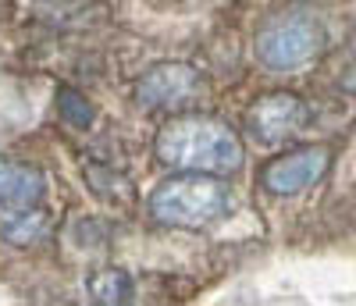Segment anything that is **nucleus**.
<instances>
[{"label": "nucleus", "instance_id": "423d86ee", "mask_svg": "<svg viewBox=\"0 0 356 306\" xmlns=\"http://www.w3.org/2000/svg\"><path fill=\"white\" fill-rule=\"evenodd\" d=\"M310 125V104L296 93H267L246 111V132L260 146H278Z\"/></svg>", "mask_w": 356, "mask_h": 306}, {"label": "nucleus", "instance_id": "7ed1b4c3", "mask_svg": "<svg viewBox=\"0 0 356 306\" xmlns=\"http://www.w3.org/2000/svg\"><path fill=\"white\" fill-rule=\"evenodd\" d=\"M328 33L310 8H282L271 11L253 40V54L267 72H303L324 54Z\"/></svg>", "mask_w": 356, "mask_h": 306}, {"label": "nucleus", "instance_id": "1a4fd4ad", "mask_svg": "<svg viewBox=\"0 0 356 306\" xmlns=\"http://www.w3.org/2000/svg\"><path fill=\"white\" fill-rule=\"evenodd\" d=\"M86 292L93 303H129L136 296V282L132 274L122 271V267H104V271H93L86 278Z\"/></svg>", "mask_w": 356, "mask_h": 306}, {"label": "nucleus", "instance_id": "f257e3e1", "mask_svg": "<svg viewBox=\"0 0 356 306\" xmlns=\"http://www.w3.org/2000/svg\"><path fill=\"white\" fill-rule=\"evenodd\" d=\"M154 153L171 171H200V175H235L246 164L239 132L207 114H182L164 121Z\"/></svg>", "mask_w": 356, "mask_h": 306}, {"label": "nucleus", "instance_id": "9b49d317", "mask_svg": "<svg viewBox=\"0 0 356 306\" xmlns=\"http://www.w3.org/2000/svg\"><path fill=\"white\" fill-rule=\"evenodd\" d=\"M0 4H8V0H0Z\"/></svg>", "mask_w": 356, "mask_h": 306}, {"label": "nucleus", "instance_id": "20e7f679", "mask_svg": "<svg viewBox=\"0 0 356 306\" xmlns=\"http://www.w3.org/2000/svg\"><path fill=\"white\" fill-rule=\"evenodd\" d=\"M332 168V150L328 146H300L271 157L260 168V186L271 196H300L314 189L317 182Z\"/></svg>", "mask_w": 356, "mask_h": 306}, {"label": "nucleus", "instance_id": "0eeeda50", "mask_svg": "<svg viewBox=\"0 0 356 306\" xmlns=\"http://www.w3.org/2000/svg\"><path fill=\"white\" fill-rule=\"evenodd\" d=\"M47 175L43 168L15 161V157H0V207H33L47 200Z\"/></svg>", "mask_w": 356, "mask_h": 306}, {"label": "nucleus", "instance_id": "f03ea898", "mask_svg": "<svg viewBox=\"0 0 356 306\" xmlns=\"http://www.w3.org/2000/svg\"><path fill=\"white\" fill-rule=\"evenodd\" d=\"M146 210H150L154 221H161L168 228L200 232V228H211L214 221L228 218L232 193L214 175L182 171V175L164 178L161 186L146 196Z\"/></svg>", "mask_w": 356, "mask_h": 306}, {"label": "nucleus", "instance_id": "9d476101", "mask_svg": "<svg viewBox=\"0 0 356 306\" xmlns=\"http://www.w3.org/2000/svg\"><path fill=\"white\" fill-rule=\"evenodd\" d=\"M57 118H61L68 129L82 132V129L93 125L97 107L86 100V93H79V89H72V86H61V89H57Z\"/></svg>", "mask_w": 356, "mask_h": 306}, {"label": "nucleus", "instance_id": "6e6552de", "mask_svg": "<svg viewBox=\"0 0 356 306\" xmlns=\"http://www.w3.org/2000/svg\"><path fill=\"white\" fill-rule=\"evenodd\" d=\"M54 232V214L43 210V203L33 207H0V235L15 246H36L50 239Z\"/></svg>", "mask_w": 356, "mask_h": 306}, {"label": "nucleus", "instance_id": "39448f33", "mask_svg": "<svg viewBox=\"0 0 356 306\" xmlns=\"http://www.w3.org/2000/svg\"><path fill=\"white\" fill-rule=\"evenodd\" d=\"M203 89L207 82L200 79L193 65L164 61V65L150 68L136 82V104L143 111H178V107H189L193 100H200Z\"/></svg>", "mask_w": 356, "mask_h": 306}]
</instances>
